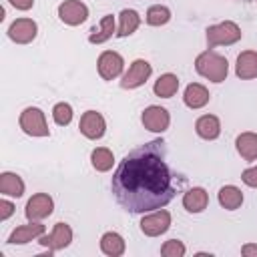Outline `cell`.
Segmentation results:
<instances>
[{
  "mask_svg": "<svg viewBox=\"0 0 257 257\" xmlns=\"http://www.w3.org/2000/svg\"><path fill=\"white\" fill-rule=\"evenodd\" d=\"M169 227H171V213L167 209L151 211L149 215H145L141 219V231L147 237H159V235L167 233Z\"/></svg>",
  "mask_w": 257,
  "mask_h": 257,
  "instance_id": "7",
  "label": "cell"
},
{
  "mask_svg": "<svg viewBox=\"0 0 257 257\" xmlns=\"http://www.w3.org/2000/svg\"><path fill=\"white\" fill-rule=\"evenodd\" d=\"M58 18L68 26H78L88 18V8L80 0H64L58 6Z\"/></svg>",
  "mask_w": 257,
  "mask_h": 257,
  "instance_id": "12",
  "label": "cell"
},
{
  "mask_svg": "<svg viewBox=\"0 0 257 257\" xmlns=\"http://www.w3.org/2000/svg\"><path fill=\"white\" fill-rule=\"evenodd\" d=\"M185 179L167 161V143L155 139L124 155L118 163L110 189L116 203L128 213H149L169 205Z\"/></svg>",
  "mask_w": 257,
  "mask_h": 257,
  "instance_id": "1",
  "label": "cell"
},
{
  "mask_svg": "<svg viewBox=\"0 0 257 257\" xmlns=\"http://www.w3.org/2000/svg\"><path fill=\"white\" fill-rule=\"evenodd\" d=\"M0 193L8 197H22L24 195V181L16 173H2L0 175Z\"/></svg>",
  "mask_w": 257,
  "mask_h": 257,
  "instance_id": "23",
  "label": "cell"
},
{
  "mask_svg": "<svg viewBox=\"0 0 257 257\" xmlns=\"http://www.w3.org/2000/svg\"><path fill=\"white\" fill-rule=\"evenodd\" d=\"M38 34V24L32 18H16L8 26V38L16 44H28L36 38Z\"/></svg>",
  "mask_w": 257,
  "mask_h": 257,
  "instance_id": "11",
  "label": "cell"
},
{
  "mask_svg": "<svg viewBox=\"0 0 257 257\" xmlns=\"http://www.w3.org/2000/svg\"><path fill=\"white\" fill-rule=\"evenodd\" d=\"M195 131L205 141H215L221 135V120L215 114H203L195 122Z\"/></svg>",
  "mask_w": 257,
  "mask_h": 257,
  "instance_id": "18",
  "label": "cell"
},
{
  "mask_svg": "<svg viewBox=\"0 0 257 257\" xmlns=\"http://www.w3.org/2000/svg\"><path fill=\"white\" fill-rule=\"evenodd\" d=\"M54 211V201L48 193H36L26 201L24 207V215L28 221H42L46 217H50Z\"/></svg>",
  "mask_w": 257,
  "mask_h": 257,
  "instance_id": "6",
  "label": "cell"
},
{
  "mask_svg": "<svg viewBox=\"0 0 257 257\" xmlns=\"http://www.w3.org/2000/svg\"><path fill=\"white\" fill-rule=\"evenodd\" d=\"M78 128L80 133L90 139V141H96L104 135L106 131V122H104V116L96 110H86L82 116H80V122H78Z\"/></svg>",
  "mask_w": 257,
  "mask_h": 257,
  "instance_id": "13",
  "label": "cell"
},
{
  "mask_svg": "<svg viewBox=\"0 0 257 257\" xmlns=\"http://www.w3.org/2000/svg\"><path fill=\"white\" fill-rule=\"evenodd\" d=\"M209 205V193L203 187H193L183 195V207L189 213H201Z\"/></svg>",
  "mask_w": 257,
  "mask_h": 257,
  "instance_id": "16",
  "label": "cell"
},
{
  "mask_svg": "<svg viewBox=\"0 0 257 257\" xmlns=\"http://www.w3.org/2000/svg\"><path fill=\"white\" fill-rule=\"evenodd\" d=\"M38 243L42 247H46L50 253L52 251H60V249H64V247H68L72 243V229H70V225L60 221V223L54 225L50 235H40Z\"/></svg>",
  "mask_w": 257,
  "mask_h": 257,
  "instance_id": "9",
  "label": "cell"
},
{
  "mask_svg": "<svg viewBox=\"0 0 257 257\" xmlns=\"http://www.w3.org/2000/svg\"><path fill=\"white\" fill-rule=\"evenodd\" d=\"M209 98H211L209 90H207L203 84H199V82H191V84L185 88V94H183L185 104H187L189 108H193V110L203 108V106L209 102Z\"/></svg>",
  "mask_w": 257,
  "mask_h": 257,
  "instance_id": "17",
  "label": "cell"
},
{
  "mask_svg": "<svg viewBox=\"0 0 257 257\" xmlns=\"http://www.w3.org/2000/svg\"><path fill=\"white\" fill-rule=\"evenodd\" d=\"M90 163H92V169L98 171V173H106L112 169V163H114V155L110 149L106 147H96L92 153H90Z\"/></svg>",
  "mask_w": 257,
  "mask_h": 257,
  "instance_id": "26",
  "label": "cell"
},
{
  "mask_svg": "<svg viewBox=\"0 0 257 257\" xmlns=\"http://www.w3.org/2000/svg\"><path fill=\"white\" fill-rule=\"evenodd\" d=\"M153 74V66L145 60V58H137L131 66H128V70L122 74V78H120V86L122 88H139V86H143L147 80H149V76Z\"/></svg>",
  "mask_w": 257,
  "mask_h": 257,
  "instance_id": "8",
  "label": "cell"
},
{
  "mask_svg": "<svg viewBox=\"0 0 257 257\" xmlns=\"http://www.w3.org/2000/svg\"><path fill=\"white\" fill-rule=\"evenodd\" d=\"M237 153L245 161H257V135L255 133H241L235 139Z\"/></svg>",
  "mask_w": 257,
  "mask_h": 257,
  "instance_id": "22",
  "label": "cell"
},
{
  "mask_svg": "<svg viewBox=\"0 0 257 257\" xmlns=\"http://www.w3.org/2000/svg\"><path fill=\"white\" fill-rule=\"evenodd\" d=\"M124 239L118 235V233H114V231H108V233H104L102 237H100V251L104 253V255H108V257H118V255H122L124 253Z\"/></svg>",
  "mask_w": 257,
  "mask_h": 257,
  "instance_id": "25",
  "label": "cell"
},
{
  "mask_svg": "<svg viewBox=\"0 0 257 257\" xmlns=\"http://www.w3.org/2000/svg\"><path fill=\"white\" fill-rule=\"evenodd\" d=\"M141 120H143L147 131H151V133H165L169 128V124H171V114H169L167 108L151 104V106H147L143 110Z\"/></svg>",
  "mask_w": 257,
  "mask_h": 257,
  "instance_id": "10",
  "label": "cell"
},
{
  "mask_svg": "<svg viewBox=\"0 0 257 257\" xmlns=\"http://www.w3.org/2000/svg\"><path fill=\"white\" fill-rule=\"evenodd\" d=\"M235 74L241 80H249V78H255L257 76V52L255 50H243L237 56Z\"/></svg>",
  "mask_w": 257,
  "mask_h": 257,
  "instance_id": "15",
  "label": "cell"
},
{
  "mask_svg": "<svg viewBox=\"0 0 257 257\" xmlns=\"http://www.w3.org/2000/svg\"><path fill=\"white\" fill-rule=\"evenodd\" d=\"M40 235H44V225H40L38 221H30L28 225L16 227V229L10 233L8 243H12V245H24V243H28V241L38 239Z\"/></svg>",
  "mask_w": 257,
  "mask_h": 257,
  "instance_id": "14",
  "label": "cell"
},
{
  "mask_svg": "<svg viewBox=\"0 0 257 257\" xmlns=\"http://www.w3.org/2000/svg\"><path fill=\"white\" fill-rule=\"evenodd\" d=\"M122 68H124V58L114 52V50H104L100 52L98 60H96V70L100 74L102 80H114L122 74Z\"/></svg>",
  "mask_w": 257,
  "mask_h": 257,
  "instance_id": "5",
  "label": "cell"
},
{
  "mask_svg": "<svg viewBox=\"0 0 257 257\" xmlns=\"http://www.w3.org/2000/svg\"><path fill=\"white\" fill-rule=\"evenodd\" d=\"M52 118H54V122L60 124V126L70 124V120H72V106H70L68 102H58V104H54V108H52Z\"/></svg>",
  "mask_w": 257,
  "mask_h": 257,
  "instance_id": "28",
  "label": "cell"
},
{
  "mask_svg": "<svg viewBox=\"0 0 257 257\" xmlns=\"http://www.w3.org/2000/svg\"><path fill=\"white\" fill-rule=\"evenodd\" d=\"M241 181H243L247 187H253V189H257V165H255V167H249V169H245V171L241 173Z\"/></svg>",
  "mask_w": 257,
  "mask_h": 257,
  "instance_id": "30",
  "label": "cell"
},
{
  "mask_svg": "<svg viewBox=\"0 0 257 257\" xmlns=\"http://www.w3.org/2000/svg\"><path fill=\"white\" fill-rule=\"evenodd\" d=\"M147 24L149 26H163L171 20V10L163 4H153L149 10H147Z\"/></svg>",
  "mask_w": 257,
  "mask_h": 257,
  "instance_id": "27",
  "label": "cell"
},
{
  "mask_svg": "<svg viewBox=\"0 0 257 257\" xmlns=\"http://www.w3.org/2000/svg\"><path fill=\"white\" fill-rule=\"evenodd\" d=\"M185 251H187V247H185V243L179 241V239H169V241H165L163 247H161V255H163V257H183Z\"/></svg>",
  "mask_w": 257,
  "mask_h": 257,
  "instance_id": "29",
  "label": "cell"
},
{
  "mask_svg": "<svg viewBox=\"0 0 257 257\" xmlns=\"http://www.w3.org/2000/svg\"><path fill=\"white\" fill-rule=\"evenodd\" d=\"M195 70L211 82H223L229 74V62L215 50H205L195 58Z\"/></svg>",
  "mask_w": 257,
  "mask_h": 257,
  "instance_id": "2",
  "label": "cell"
},
{
  "mask_svg": "<svg viewBox=\"0 0 257 257\" xmlns=\"http://www.w3.org/2000/svg\"><path fill=\"white\" fill-rule=\"evenodd\" d=\"M18 124H20V128H22L26 135H30V137H48V135H50V128H48V124H46L44 112H42L38 106H26V108L20 112Z\"/></svg>",
  "mask_w": 257,
  "mask_h": 257,
  "instance_id": "4",
  "label": "cell"
},
{
  "mask_svg": "<svg viewBox=\"0 0 257 257\" xmlns=\"http://www.w3.org/2000/svg\"><path fill=\"white\" fill-rule=\"evenodd\" d=\"M141 24V16L137 10L133 8H124L120 10L118 14V28H116V36L118 38H124V36H131Z\"/></svg>",
  "mask_w": 257,
  "mask_h": 257,
  "instance_id": "21",
  "label": "cell"
},
{
  "mask_svg": "<svg viewBox=\"0 0 257 257\" xmlns=\"http://www.w3.org/2000/svg\"><path fill=\"white\" fill-rule=\"evenodd\" d=\"M12 213H14V205H12L10 201L2 199V201H0V221H6Z\"/></svg>",
  "mask_w": 257,
  "mask_h": 257,
  "instance_id": "31",
  "label": "cell"
},
{
  "mask_svg": "<svg viewBox=\"0 0 257 257\" xmlns=\"http://www.w3.org/2000/svg\"><path fill=\"white\" fill-rule=\"evenodd\" d=\"M177 90H179V78H177V74H173V72L161 74V76L157 78L155 86H153V92H155L157 96H161V98H171Z\"/></svg>",
  "mask_w": 257,
  "mask_h": 257,
  "instance_id": "24",
  "label": "cell"
},
{
  "mask_svg": "<svg viewBox=\"0 0 257 257\" xmlns=\"http://www.w3.org/2000/svg\"><path fill=\"white\" fill-rule=\"evenodd\" d=\"M217 199H219V205L223 209H227V211H235V209H239L243 205V193L235 185L221 187L219 193H217Z\"/></svg>",
  "mask_w": 257,
  "mask_h": 257,
  "instance_id": "20",
  "label": "cell"
},
{
  "mask_svg": "<svg viewBox=\"0 0 257 257\" xmlns=\"http://www.w3.org/2000/svg\"><path fill=\"white\" fill-rule=\"evenodd\" d=\"M16 10H30L34 6V0H8Z\"/></svg>",
  "mask_w": 257,
  "mask_h": 257,
  "instance_id": "32",
  "label": "cell"
},
{
  "mask_svg": "<svg viewBox=\"0 0 257 257\" xmlns=\"http://www.w3.org/2000/svg\"><path fill=\"white\" fill-rule=\"evenodd\" d=\"M112 34H116L114 18H112V14H104V16L100 18L98 28L94 26V28L90 30V34H88V42H90V44H102V42H106Z\"/></svg>",
  "mask_w": 257,
  "mask_h": 257,
  "instance_id": "19",
  "label": "cell"
},
{
  "mask_svg": "<svg viewBox=\"0 0 257 257\" xmlns=\"http://www.w3.org/2000/svg\"><path fill=\"white\" fill-rule=\"evenodd\" d=\"M205 32H207V44H209V48L229 46V44H235L237 40H241V28L233 20H225V22L213 24Z\"/></svg>",
  "mask_w": 257,
  "mask_h": 257,
  "instance_id": "3",
  "label": "cell"
},
{
  "mask_svg": "<svg viewBox=\"0 0 257 257\" xmlns=\"http://www.w3.org/2000/svg\"><path fill=\"white\" fill-rule=\"evenodd\" d=\"M241 253H243L245 257H251V255H257V245H253V243H247V245H243V249H241Z\"/></svg>",
  "mask_w": 257,
  "mask_h": 257,
  "instance_id": "33",
  "label": "cell"
}]
</instances>
